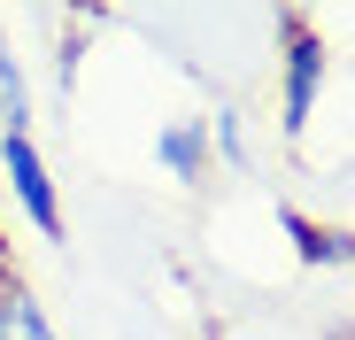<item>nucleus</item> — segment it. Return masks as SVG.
<instances>
[{
	"label": "nucleus",
	"instance_id": "obj_5",
	"mask_svg": "<svg viewBox=\"0 0 355 340\" xmlns=\"http://www.w3.org/2000/svg\"><path fill=\"white\" fill-rule=\"evenodd\" d=\"M0 340H54V325H46L24 271H0Z\"/></svg>",
	"mask_w": 355,
	"mask_h": 340
},
{
	"label": "nucleus",
	"instance_id": "obj_3",
	"mask_svg": "<svg viewBox=\"0 0 355 340\" xmlns=\"http://www.w3.org/2000/svg\"><path fill=\"white\" fill-rule=\"evenodd\" d=\"M278 232L293 240V255H302L309 271L355 263V232H347V224H317V216H302V209H278Z\"/></svg>",
	"mask_w": 355,
	"mask_h": 340
},
{
	"label": "nucleus",
	"instance_id": "obj_2",
	"mask_svg": "<svg viewBox=\"0 0 355 340\" xmlns=\"http://www.w3.org/2000/svg\"><path fill=\"white\" fill-rule=\"evenodd\" d=\"M0 186L16 194V209L31 216L39 240H62V201H54V178H46V155L31 132H0Z\"/></svg>",
	"mask_w": 355,
	"mask_h": 340
},
{
	"label": "nucleus",
	"instance_id": "obj_6",
	"mask_svg": "<svg viewBox=\"0 0 355 340\" xmlns=\"http://www.w3.org/2000/svg\"><path fill=\"white\" fill-rule=\"evenodd\" d=\"M0 117H8V132H31V101H24V78H16L8 39H0Z\"/></svg>",
	"mask_w": 355,
	"mask_h": 340
},
{
	"label": "nucleus",
	"instance_id": "obj_1",
	"mask_svg": "<svg viewBox=\"0 0 355 340\" xmlns=\"http://www.w3.org/2000/svg\"><path fill=\"white\" fill-rule=\"evenodd\" d=\"M317 93H324V39L302 8L278 16V132L302 139L317 117Z\"/></svg>",
	"mask_w": 355,
	"mask_h": 340
},
{
	"label": "nucleus",
	"instance_id": "obj_4",
	"mask_svg": "<svg viewBox=\"0 0 355 340\" xmlns=\"http://www.w3.org/2000/svg\"><path fill=\"white\" fill-rule=\"evenodd\" d=\"M155 162L170 170L178 186H201V178H209V124H201V117L162 124V132H155Z\"/></svg>",
	"mask_w": 355,
	"mask_h": 340
},
{
	"label": "nucleus",
	"instance_id": "obj_7",
	"mask_svg": "<svg viewBox=\"0 0 355 340\" xmlns=\"http://www.w3.org/2000/svg\"><path fill=\"white\" fill-rule=\"evenodd\" d=\"M209 147H224V162H248V139H240V117H232V108H216V124H209Z\"/></svg>",
	"mask_w": 355,
	"mask_h": 340
},
{
	"label": "nucleus",
	"instance_id": "obj_8",
	"mask_svg": "<svg viewBox=\"0 0 355 340\" xmlns=\"http://www.w3.org/2000/svg\"><path fill=\"white\" fill-rule=\"evenodd\" d=\"M0 271H16V255H8V232H0Z\"/></svg>",
	"mask_w": 355,
	"mask_h": 340
}]
</instances>
